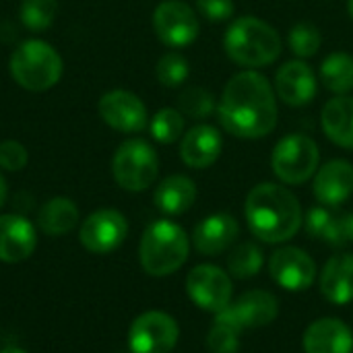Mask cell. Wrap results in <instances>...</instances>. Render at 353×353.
Instances as JSON below:
<instances>
[{
  "label": "cell",
  "instance_id": "16",
  "mask_svg": "<svg viewBox=\"0 0 353 353\" xmlns=\"http://www.w3.org/2000/svg\"><path fill=\"white\" fill-rule=\"evenodd\" d=\"M37 246L35 228L21 215H0V261L14 265L27 261Z\"/></svg>",
  "mask_w": 353,
  "mask_h": 353
},
{
  "label": "cell",
  "instance_id": "7",
  "mask_svg": "<svg viewBox=\"0 0 353 353\" xmlns=\"http://www.w3.org/2000/svg\"><path fill=\"white\" fill-rule=\"evenodd\" d=\"M321 161V151L314 139L308 134H288L283 137L271 155V165L275 176L285 184H304L316 174Z\"/></svg>",
  "mask_w": 353,
  "mask_h": 353
},
{
  "label": "cell",
  "instance_id": "2",
  "mask_svg": "<svg viewBox=\"0 0 353 353\" xmlns=\"http://www.w3.org/2000/svg\"><path fill=\"white\" fill-rule=\"evenodd\" d=\"M246 219L259 240L279 244L300 232L304 217L298 199L285 186L263 182L248 192Z\"/></svg>",
  "mask_w": 353,
  "mask_h": 353
},
{
  "label": "cell",
  "instance_id": "21",
  "mask_svg": "<svg viewBox=\"0 0 353 353\" xmlns=\"http://www.w3.org/2000/svg\"><path fill=\"white\" fill-rule=\"evenodd\" d=\"M323 130L339 147L353 151V97L337 95L323 108Z\"/></svg>",
  "mask_w": 353,
  "mask_h": 353
},
{
  "label": "cell",
  "instance_id": "36",
  "mask_svg": "<svg viewBox=\"0 0 353 353\" xmlns=\"http://www.w3.org/2000/svg\"><path fill=\"white\" fill-rule=\"evenodd\" d=\"M331 219H333V213L327 211L325 207L312 209V211L308 213V217H306V230H308V234L314 236V238H323V234L327 232Z\"/></svg>",
  "mask_w": 353,
  "mask_h": 353
},
{
  "label": "cell",
  "instance_id": "35",
  "mask_svg": "<svg viewBox=\"0 0 353 353\" xmlns=\"http://www.w3.org/2000/svg\"><path fill=\"white\" fill-rule=\"evenodd\" d=\"M199 12L213 23H221L234 17V0H196Z\"/></svg>",
  "mask_w": 353,
  "mask_h": 353
},
{
  "label": "cell",
  "instance_id": "22",
  "mask_svg": "<svg viewBox=\"0 0 353 353\" xmlns=\"http://www.w3.org/2000/svg\"><path fill=\"white\" fill-rule=\"evenodd\" d=\"M321 292L333 304L353 302V256H333L321 275Z\"/></svg>",
  "mask_w": 353,
  "mask_h": 353
},
{
  "label": "cell",
  "instance_id": "13",
  "mask_svg": "<svg viewBox=\"0 0 353 353\" xmlns=\"http://www.w3.org/2000/svg\"><path fill=\"white\" fill-rule=\"evenodd\" d=\"M97 110L103 122L118 132H141L147 126V108L130 91H108L101 95Z\"/></svg>",
  "mask_w": 353,
  "mask_h": 353
},
{
  "label": "cell",
  "instance_id": "19",
  "mask_svg": "<svg viewBox=\"0 0 353 353\" xmlns=\"http://www.w3.org/2000/svg\"><path fill=\"white\" fill-rule=\"evenodd\" d=\"M353 333L339 319L314 321L304 333L306 353H352Z\"/></svg>",
  "mask_w": 353,
  "mask_h": 353
},
{
  "label": "cell",
  "instance_id": "6",
  "mask_svg": "<svg viewBox=\"0 0 353 353\" xmlns=\"http://www.w3.org/2000/svg\"><path fill=\"white\" fill-rule=\"evenodd\" d=\"M112 174L116 182L128 192L147 190L159 174V159L155 149L143 139L122 143L112 159Z\"/></svg>",
  "mask_w": 353,
  "mask_h": 353
},
{
  "label": "cell",
  "instance_id": "20",
  "mask_svg": "<svg viewBox=\"0 0 353 353\" xmlns=\"http://www.w3.org/2000/svg\"><path fill=\"white\" fill-rule=\"evenodd\" d=\"M238 234L240 225L230 213H215L194 228L192 242L201 254H219L236 242Z\"/></svg>",
  "mask_w": 353,
  "mask_h": 353
},
{
  "label": "cell",
  "instance_id": "12",
  "mask_svg": "<svg viewBox=\"0 0 353 353\" xmlns=\"http://www.w3.org/2000/svg\"><path fill=\"white\" fill-rule=\"evenodd\" d=\"M186 292L199 308L215 314L232 304V281L213 265L194 267L186 277Z\"/></svg>",
  "mask_w": 353,
  "mask_h": 353
},
{
  "label": "cell",
  "instance_id": "27",
  "mask_svg": "<svg viewBox=\"0 0 353 353\" xmlns=\"http://www.w3.org/2000/svg\"><path fill=\"white\" fill-rule=\"evenodd\" d=\"M149 128H151V137L157 143H163V145L176 143L184 132V116L180 114V110L163 108L153 116Z\"/></svg>",
  "mask_w": 353,
  "mask_h": 353
},
{
  "label": "cell",
  "instance_id": "1",
  "mask_svg": "<svg viewBox=\"0 0 353 353\" xmlns=\"http://www.w3.org/2000/svg\"><path fill=\"white\" fill-rule=\"evenodd\" d=\"M221 126L238 139H263L277 124V99L269 79L256 70H242L230 79L219 108Z\"/></svg>",
  "mask_w": 353,
  "mask_h": 353
},
{
  "label": "cell",
  "instance_id": "9",
  "mask_svg": "<svg viewBox=\"0 0 353 353\" xmlns=\"http://www.w3.org/2000/svg\"><path fill=\"white\" fill-rule=\"evenodd\" d=\"M277 312H279V302L273 294L263 290H252L242 294L238 302L217 312L215 323L230 325L242 333L244 329H259L271 325L277 319Z\"/></svg>",
  "mask_w": 353,
  "mask_h": 353
},
{
  "label": "cell",
  "instance_id": "24",
  "mask_svg": "<svg viewBox=\"0 0 353 353\" xmlns=\"http://www.w3.org/2000/svg\"><path fill=\"white\" fill-rule=\"evenodd\" d=\"M37 223H39V230L48 236H64L77 228L79 209L70 199L56 196L39 209Z\"/></svg>",
  "mask_w": 353,
  "mask_h": 353
},
{
  "label": "cell",
  "instance_id": "8",
  "mask_svg": "<svg viewBox=\"0 0 353 353\" xmlns=\"http://www.w3.org/2000/svg\"><path fill=\"white\" fill-rule=\"evenodd\" d=\"M180 331L176 321L165 312L141 314L128 331V347L132 353H170L178 343Z\"/></svg>",
  "mask_w": 353,
  "mask_h": 353
},
{
  "label": "cell",
  "instance_id": "18",
  "mask_svg": "<svg viewBox=\"0 0 353 353\" xmlns=\"http://www.w3.org/2000/svg\"><path fill=\"white\" fill-rule=\"evenodd\" d=\"M353 192V165L345 159L325 163L314 176V196L327 205L337 207L345 203Z\"/></svg>",
  "mask_w": 353,
  "mask_h": 353
},
{
  "label": "cell",
  "instance_id": "37",
  "mask_svg": "<svg viewBox=\"0 0 353 353\" xmlns=\"http://www.w3.org/2000/svg\"><path fill=\"white\" fill-rule=\"evenodd\" d=\"M6 199H8V186H6V180H4V176L0 174V207L6 203Z\"/></svg>",
  "mask_w": 353,
  "mask_h": 353
},
{
  "label": "cell",
  "instance_id": "15",
  "mask_svg": "<svg viewBox=\"0 0 353 353\" xmlns=\"http://www.w3.org/2000/svg\"><path fill=\"white\" fill-rule=\"evenodd\" d=\"M316 87H319L316 74H314L312 66L306 64L304 60L285 62L275 74L277 95L283 103H288L292 108L310 103L316 95Z\"/></svg>",
  "mask_w": 353,
  "mask_h": 353
},
{
  "label": "cell",
  "instance_id": "38",
  "mask_svg": "<svg viewBox=\"0 0 353 353\" xmlns=\"http://www.w3.org/2000/svg\"><path fill=\"white\" fill-rule=\"evenodd\" d=\"M0 353H27L25 350H21V347H4Z\"/></svg>",
  "mask_w": 353,
  "mask_h": 353
},
{
  "label": "cell",
  "instance_id": "28",
  "mask_svg": "<svg viewBox=\"0 0 353 353\" xmlns=\"http://www.w3.org/2000/svg\"><path fill=\"white\" fill-rule=\"evenodd\" d=\"M228 267H230V273L236 279L254 277L263 267V252H261L259 246H254L250 242H244L232 252V256L228 261Z\"/></svg>",
  "mask_w": 353,
  "mask_h": 353
},
{
  "label": "cell",
  "instance_id": "33",
  "mask_svg": "<svg viewBox=\"0 0 353 353\" xmlns=\"http://www.w3.org/2000/svg\"><path fill=\"white\" fill-rule=\"evenodd\" d=\"M323 238L331 244V246H347L353 242V213H343V215H333L327 232L323 234Z\"/></svg>",
  "mask_w": 353,
  "mask_h": 353
},
{
  "label": "cell",
  "instance_id": "25",
  "mask_svg": "<svg viewBox=\"0 0 353 353\" xmlns=\"http://www.w3.org/2000/svg\"><path fill=\"white\" fill-rule=\"evenodd\" d=\"M321 83L337 93L345 95L353 89V58L345 52H333L321 66Z\"/></svg>",
  "mask_w": 353,
  "mask_h": 353
},
{
  "label": "cell",
  "instance_id": "4",
  "mask_svg": "<svg viewBox=\"0 0 353 353\" xmlns=\"http://www.w3.org/2000/svg\"><path fill=\"white\" fill-rule=\"evenodd\" d=\"M139 259L145 273L153 277L176 273L188 259L186 232L168 219L153 221L141 238Z\"/></svg>",
  "mask_w": 353,
  "mask_h": 353
},
{
  "label": "cell",
  "instance_id": "23",
  "mask_svg": "<svg viewBox=\"0 0 353 353\" xmlns=\"http://www.w3.org/2000/svg\"><path fill=\"white\" fill-rule=\"evenodd\" d=\"M157 209L165 215H182L196 201V186L186 176H170L157 188L153 196Z\"/></svg>",
  "mask_w": 353,
  "mask_h": 353
},
{
  "label": "cell",
  "instance_id": "3",
  "mask_svg": "<svg viewBox=\"0 0 353 353\" xmlns=\"http://www.w3.org/2000/svg\"><path fill=\"white\" fill-rule=\"evenodd\" d=\"M223 48L236 64L259 68L279 58L283 41L277 29L267 21L259 17H240L228 27Z\"/></svg>",
  "mask_w": 353,
  "mask_h": 353
},
{
  "label": "cell",
  "instance_id": "39",
  "mask_svg": "<svg viewBox=\"0 0 353 353\" xmlns=\"http://www.w3.org/2000/svg\"><path fill=\"white\" fill-rule=\"evenodd\" d=\"M347 10H350V17L353 19V0H350V2H347Z\"/></svg>",
  "mask_w": 353,
  "mask_h": 353
},
{
  "label": "cell",
  "instance_id": "11",
  "mask_svg": "<svg viewBox=\"0 0 353 353\" xmlns=\"http://www.w3.org/2000/svg\"><path fill=\"white\" fill-rule=\"evenodd\" d=\"M128 236V221L116 209H99L91 213L79 232L81 244L93 254H108L122 246Z\"/></svg>",
  "mask_w": 353,
  "mask_h": 353
},
{
  "label": "cell",
  "instance_id": "34",
  "mask_svg": "<svg viewBox=\"0 0 353 353\" xmlns=\"http://www.w3.org/2000/svg\"><path fill=\"white\" fill-rule=\"evenodd\" d=\"M29 153L19 141H2L0 143V168L8 172H19L27 165Z\"/></svg>",
  "mask_w": 353,
  "mask_h": 353
},
{
  "label": "cell",
  "instance_id": "31",
  "mask_svg": "<svg viewBox=\"0 0 353 353\" xmlns=\"http://www.w3.org/2000/svg\"><path fill=\"white\" fill-rule=\"evenodd\" d=\"M288 41L298 58H310L321 50L323 37L319 27H314L312 23H298L290 29Z\"/></svg>",
  "mask_w": 353,
  "mask_h": 353
},
{
  "label": "cell",
  "instance_id": "5",
  "mask_svg": "<svg viewBox=\"0 0 353 353\" xmlns=\"http://www.w3.org/2000/svg\"><path fill=\"white\" fill-rule=\"evenodd\" d=\"M10 74L27 91H48L62 77V58L48 41L27 39L10 56Z\"/></svg>",
  "mask_w": 353,
  "mask_h": 353
},
{
  "label": "cell",
  "instance_id": "26",
  "mask_svg": "<svg viewBox=\"0 0 353 353\" xmlns=\"http://www.w3.org/2000/svg\"><path fill=\"white\" fill-rule=\"evenodd\" d=\"M178 110L192 120H205L215 112V95L205 87H188L178 97Z\"/></svg>",
  "mask_w": 353,
  "mask_h": 353
},
{
  "label": "cell",
  "instance_id": "14",
  "mask_svg": "<svg viewBox=\"0 0 353 353\" xmlns=\"http://www.w3.org/2000/svg\"><path fill=\"white\" fill-rule=\"evenodd\" d=\"M271 277L290 292H304L316 279L314 261L300 248L288 246L277 250L269 263Z\"/></svg>",
  "mask_w": 353,
  "mask_h": 353
},
{
  "label": "cell",
  "instance_id": "32",
  "mask_svg": "<svg viewBox=\"0 0 353 353\" xmlns=\"http://www.w3.org/2000/svg\"><path fill=\"white\" fill-rule=\"evenodd\" d=\"M240 331L223 325V323H215L213 329L209 331L207 337V345L211 353H236L240 350V339H238Z\"/></svg>",
  "mask_w": 353,
  "mask_h": 353
},
{
  "label": "cell",
  "instance_id": "30",
  "mask_svg": "<svg viewBox=\"0 0 353 353\" xmlns=\"http://www.w3.org/2000/svg\"><path fill=\"white\" fill-rule=\"evenodd\" d=\"M188 72H190V64L188 60L178 54V52H168L159 58L157 66H155V74H157V81L163 85V87H180L186 79H188Z\"/></svg>",
  "mask_w": 353,
  "mask_h": 353
},
{
  "label": "cell",
  "instance_id": "10",
  "mask_svg": "<svg viewBox=\"0 0 353 353\" xmlns=\"http://www.w3.org/2000/svg\"><path fill=\"white\" fill-rule=\"evenodd\" d=\"M153 29L170 48H184L199 35V19L194 10L180 0H165L153 12Z\"/></svg>",
  "mask_w": 353,
  "mask_h": 353
},
{
  "label": "cell",
  "instance_id": "17",
  "mask_svg": "<svg viewBox=\"0 0 353 353\" xmlns=\"http://www.w3.org/2000/svg\"><path fill=\"white\" fill-rule=\"evenodd\" d=\"M221 149H223L221 132L215 126L199 124L184 134L180 145V157L188 168L203 170L219 159Z\"/></svg>",
  "mask_w": 353,
  "mask_h": 353
},
{
  "label": "cell",
  "instance_id": "29",
  "mask_svg": "<svg viewBox=\"0 0 353 353\" xmlns=\"http://www.w3.org/2000/svg\"><path fill=\"white\" fill-rule=\"evenodd\" d=\"M58 12V0H23L21 2V21L27 29L43 31L54 23Z\"/></svg>",
  "mask_w": 353,
  "mask_h": 353
}]
</instances>
